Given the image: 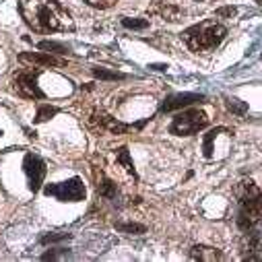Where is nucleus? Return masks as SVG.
I'll return each mask as SVG.
<instances>
[{"label":"nucleus","mask_w":262,"mask_h":262,"mask_svg":"<svg viewBox=\"0 0 262 262\" xmlns=\"http://www.w3.org/2000/svg\"><path fill=\"white\" fill-rule=\"evenodd\" d=\"M19 13L23 21L37 33L50 31H73L75 21L71 13L56 0H21Z\"/></svg>","instance_id":"nucleus-1"},{"label":"nucleus","mask_w":262,"mask_h":262,"mask_svg":"<svg viewBox=\"0 0 262 262\" xmlns=\"http://www.w3.org/2000/svg\"><path fill=\"white\" fill-rule=\"evenodd\" d=\"M227 35V29L215 21H203L199 25L190 27L184 33V39L192 52H209L215 50Z\"/></svg>","instance_id":"nucleus-2"},{"label":"nucleus","mask_w":262,"mask_h":262,"mask_svg":"<svg viewBox=\"0 0 262 262\" xmlns=\"http://www.w3.org/2000/svg\"><path fill=\"white\" fill-rule=\"evenodd\" d=\"M207 124H209V118L203 110H188L173 118L169 133L178 137H190L194 133H199V130H203Z\"/></svg>","instance_id":"nucleus-3"},{"label":"nucleus","mask_w":262,"mask_h":262,"mask_svg":"<svg viewBox=\"0 0 262 262\" xmlns=\"http://www.w3.org/2000/svg\"><path fill=\"white\" fill-rule=\"evenodd\" d=\"M43 192H46V196H54V199H58L62 203H79V201H85V196H87V190H85V184L81 182V178H71L67 182L48 184Z\"/></svg>","instance_id":"nucleus-4"},{"label":"nucleus","mask_w":262,"mask_h":262,"mask_svg":"<svg viewBox=\"0 0 262 262\" xmlns=\"http://www.w3.org/2000/svg\"><path fill=\"white\" fill-rule=\"evenodd\" d=\"M87 126L91 130H95V133H112V135H124L126 130H128L126 124L118 122L116 118H112L110 114H105L103 110H97V107L93 112H89Z\"/></svg>","instance_id":"nucleus-5"},{"label":"nucleus","mask_w":262,"mask_h":262,"mask_svg":"<svg viewBox=\"0 0 262 262\" xmlns=\"http://www.w3.org/2000/svg\"><path fill=\"white\" fill-rule=\"evenodd\" d=\"M39 71H21L15 75V91L25 99H43V91L37 87Z\"/></svg>","instance_id":"nucleus-6"},{"label":"nucleus","mask_w":262,"mask_h":262,"mask_svg":"<svg viewBox=\"0 0 262 262\" xmlns=\"http://www.w3.org/2000/svg\"><path fill=\"white\" fill-rule=\"evenodd\" d=\"M23 167H25V173H27L29 190L37 192L41 188V184H43V178H46V163H43V159L33 155V153H27L25 161H23Z\"/></svg>","instance_id":"nucleus-7"},{"label":"nucleus","mask_w":262,"mask_h":262,"mask_svg":"<svg viewBox=\"0 0 262 262\" xmlns=\"http://www.w3.org/2000/svg\"><path fill=\"white\" fill-rule=\"evenodd\" d=\"M239 217H237V225L239 229L244 231H250L260 219H262V194L258 196V199L250 201V203H244L239 205Z\"/></svg>","instance_id":"nucleus-8"},{"label":"nucleus","mask_w":262,"mask_h":262,"mask_svg":"<svg viewBox=\"0 0 262 262\" xmlns=\"http://www.w3.org/2000/svg\"><path fill=\"white\" fill-rule=\"evenodd\" d=\"M19 60L23 64H31V67H56V69H62L67 67V62L60 60V58H54L50 54H41V52H25L19 56Z\"/></svg>","instance_id":"nucleus-9"},{"label":"nucleus","mask_w":262,"mask_h":262,"mask_svg":"<svg viewBox=\"0 0 262 262\" xmlns=\"http://www.w3.org/2000/svg\"><path fill=\"white\" fill-rule=\"evenodd\" d=\"M203 99H205V97H203V95H199V93H178V95H169V97L161 103L159 112H173V110L186 107V105H190V103L203 101Z\"/></svg>","instance_id":"nucleus-10"},{"label":"nucleus","mask_w":262,"mask_h":262,"mask_svg":"<svg viewBox=\"0 0 262 262\" xmlns=\"http://www.w3.org/2000/svg\"><path fill=\"white\" fill-rule=\"evenodd\" d=\"M233 194H235L237 203L244 205V203H250V201L258 199V196H260V190H258V186H256L252 180H242V182L235 184Z\"/></svg>","instance_id":"nucleus-11"},{"label":"nucleus","mask_w":262,"mask_h":262,"mask_svg":"<svg viewBox=\"0 0 262 262\" xmlns=\"http://www.w3.org/2000/svg\"><path fill=\"white\" fill-rule=\"evenodd\" d=\"M112 161L116 163V167H120V171L130 178V180H137V173H135V167H133V161H130V155H128V149L122 147L118 151L112 153Z\"/></svg>","instance_id":"nucleus-12"},{"label":"nucleus","mask_w":262,"mask_h":262,"mask_svg":"<svg viewBox=\"0 0 262 262\" xmlns=\"http://www.w3.org/2000/svg\"><path fill=\"white\" fill-rule=\"evenodd\" d=\"M190 258L192 260H203V262H215V260H223V254L217 248H209V246H194L190 250Z\"/></svg>","instance_id":"nucleus-13"},{"label":"nucleus","mask_w":262,"mask_h":262,"mask_svg":"<svg viewBox=\"0 0 262 262\" xmlns=\"http://www.w3.org/2000/svg\"><path fill=\"white\" fill-rule=\"evenodd\" d=\"M95 188H97V192L103 196V199H114L116 196V184H114V180H110L101 169H99V173H95Z\"/></svg>","instance_id":"nucleus-14"},{"label":"nucleus","mask_w":262,"mask_h":262,"mask_svg":"<svg viewBox=\"0 0 262 262\" xmlns=\"http://www.w3.org/2000/svg\"><path fill=\"white\" fill-rule=\"evenodd\" d=\"M153 13H159V15L165 17L167 21H178V19L182 17V11H180L178 7H173V5H165V3H161V7H155Z\"/></svg>","instance_id":"nucleus-15"},{"label":"nucleus","mask_w":262,"mask_h":262,"mask_svg":"<svg viewBox=\"0 0 262 262\" xmlns=\"http://www.w3.org/2000/svg\"><path fill=\"white\" fill-rule=\"evenodd\" d=\"M56 114H58V107H56V105H48V103H46V105H41V107L37 110V114H35V122H37V124L48 122V120H50V118H54Z\"/></svg>","instance_id":"nucleus-16"},{"label":"nucleus","mask_w":262,"mask_h":262,"mask_svg":"<svg viewBox=\"0 0 262 262\" xmlns=\"http://www.w3.org/2000/svg\"><path fill=\"white\" fill-rule=\"evenodd\" d=\"M225 130H227V128H215V130H211V133L207 135V139H205V155H207V157L213 155V147H211V145H213L215 137L221 135V133H225Z\"/></svg>","instance_id":"nucleus-17"},{"label":"nucleus","mask_w":262,"mask_h":262,"mask_svg":"<svg viewBox=\"0 0 262 262\" xmlns=\"http://www.w3.org/2000/svg\"><path fill=\"white\" fill-rule=\"evenodd\" d=\"M122 25L126 29H147L149 27V21L147 19H128V17H124L122 19Z\"/></svg>","instance_id":"nucleus-18"},{"label":"nucleus","mask_w":262,"mask_h":262,"mask_svg":"<svg viewBox=\"0 0 262 262\" xmlns=\"http://www.w3.org/2000/svg\"><path fill=\"white\" fill-rule=\"evenodd\" d=\"M39 48H41V50H54L56 54H67V52H69V48H67V46L56 43V41H41V43H39Z\"/></svg>","instance_id":"nucleus-19"},{"label":"nucleus","mask_w":262,"mask_h":262,"mask_svg":"<svg viewBox=\"0 0 262 262\" xmlns=\"http://www.w3.org/2000/svg\"><path fill=\"white\" fill-rule=\"evenodd\" d=\"M93 75H95L97 79H112V81H116V79H124V75H120V73H112V71H105V69H93Z\"/></svg>","instance_id":"nucleus-20"},{"label":"nucleus","mask_w":262,"mask_h":262,"mask_svg":"<svg viewBox=\"0 0 262 262\" xmlns=\"http://www.w3.org/2000/svg\"><path fill=\"white\" fill-rule=\"evenodd\" d=\"M227 107H229L231 112H235V114H246V112H248V105L242 103L239 99H227Z\"/></svg>","instance_id":"nucleus-21"},{"label":"nucleus","mask_w":262,"mask_h":262,"mask_svg":"<svg viewBox=\"0 0 262 262\" xmlns=\"http://www.w3.org/2000/svg\"><path fill=\"white\" fill-rule=\"evenodd\" d=\"M85 3L89 7H95V9H110L118 3V0H85Z\"/></svg>","instance_id":"nucleus-22"},{"label":"nucleus","mask_w":262,"mask_h":262,"mask_svg":"<svg viewBox=\"0 0 262 262\" xmlns=\"http://www.w3.org/2000/svg\"><path fill=\"white\" fill-rule=\"evenodd\" d=\"M122 231H128V233H145V227L143 225H118Z\"/></svg>","instance_id":"nucleus-23"},{"label":"nucleus","mask_w":262,"mask_h":262,"mask_svg":"<svg viewBox=\"0 0 262 262\" xmlns=\"http://www.w3.org/2000/svg\"><path fill=\"white\" fill-rule=\"evenodd\" d=\"M235 15V9L233 7H225V9H219L217 11V17H233Z\"/></svg>","instance_id":"nucleus-24"},{"label":"nucleus","mask_w":262,"mask_h":262,"mask_svg":"<svg viewBox=\"0 0 262 262\" xmlns=\"http://www.w3.org/2000/svg\"><path fill=\"white\" fill-rule=\"evenodd\" d=\"M153 69H155V71H165V67H163V64H155Z\"/></svg>","instance_id":"nucleus-25"},{"label":"nucleus","mask_w":262,"mask_h":262,"mask_svg":"<svg viewBox=\"0 0 262 262\" xmlns=\"http://www.w3.org/2000/svg\"><path fill=\"white\" fill-rule=\"evenodd\" d=\"M0 135H3V130H0Z\"/></svg>","instance_id":"nucleus-26"},{"label":"nucleus","mask_w":262,"mask_h":262,"mask_svg":"<svg viewBox=\"0 0 262 262\" xmlns=\"http://www.w3.org/2000/svg\"><path fill=\"white\" fill-rule=\"evenodd\" d=\"M199 3H203V0H199Z\"/></svg>","instance_id":"nucleus-27"}]
</instances>
